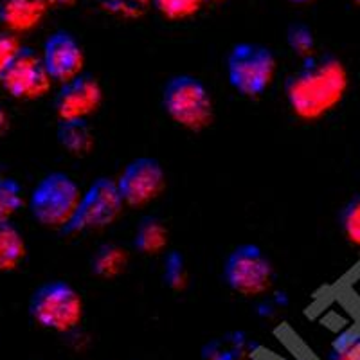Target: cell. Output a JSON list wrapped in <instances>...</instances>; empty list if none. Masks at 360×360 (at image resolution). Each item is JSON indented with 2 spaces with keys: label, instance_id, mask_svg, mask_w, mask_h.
I'll use <instances>...</instances> for the list:
<instances>
[{
  "label": "cell",
  "instance_id": "1",
  "mask_svg": "<svg viewBox=\"0 0 360 360\" xmlns=\"http://www.w3.org/2000/svg\"><path fill=\"white\" fill-rule=\"evenodd\" d=\"M348 70L333 56H310L301 69L288 76L285 98L292 114L301 121H319L348 92Z\"/></svg>",
  "mask_w": 360,
  "mask_h": 360
},
{
  "label": "cell",
  "instance_id": "2",
  "mask_svg": "<svg viewBox=\"0 0 360 360\" xmlns=\"http://www.w3.org/2000/svg\"><path fill=\"white\" fill-rule=\"evenodd\" d=\"M162 108L173 123L189 131H202L213 123V96L202 79L176 74L162 89Z\"/></svg>",
  "mask_w": 360,
  "mask_h": 360
},
{
  "label": "cell",
  "instance_id": "3",
  "mask_svg": "<svg viewBox=\"0 0 360 360\" xmlns=\"http://www.w3.org/2000/svg\"><path fill=\"white\" fill-rule=\"evenodd\" d=\"M29 315L45 330L67 333L83 319L82 294L62 279L47 281L29 299Z\"/></svg>",
  "mask_w": 360,
  "mask_h": 360
},
{
  "label": "cell",
  "instance_id": "4",
  "mask_svg": "<svg viewBox=\"0 0 360 360\" xmlns=\"http://www.w3.org/2000/svg\"><path fill=\"white\" fill-rule=\"evenodd\" d=\"M79 198L82 189L72 176L63 172L47 173L29 195V213L44 227L63 229Z\"/></svg>",
  "mask_w": 360,
  "mask_h": 360
},
{
  "label": "cell",
  "instance_id": "5",
  "mask_svg": "<svg viewBox=\"0 0 360 360\" xmlns=\"http://www.w3.org/2000/svg\"><path fill=\"white\" fill-rule=\"evenodd\" d=\"M227 78L238 94L259 98L274 83V53L259 44H236L227 56Z\"/></svg>",
  "mask_w": 360,
  "mask_h": 360
},
{
  "label": "cell",
  "instance_id": "6",
  "mask_svg": "<svg viewBox=\"0 0 360 360\" xmlns=\"http://www.w3.org/2000/svg\"><path fill=\"white\" fill-rule=\"evenodd\" d=\"M221 278L233 292L254 297L269 290L274 279V269L262 247L256 243H242L225 258Z\"/></svg>",
  "mask_w": 360,
  "mask_h": 360
},
{
  "label": "cell",
  "instance_id": "7",
  "mask_svg": "<svg viewBox=\"0 0 360 360\" xmlns=\"http://www.w3.org/2000/svg\"><path fill=\"white\" fill-rule=\"evenodd\" d=\"M123 205L115 180L99 176L85 189V193H82L76 211L62 233L72 236L86 231L103 229L119 217Z\"/></svg>",
  "mask_w": 360,
  "mask_h": 360
},
{
  "label": "cell",
  "instance_id": "8",
  "mask_svg": "<svg viewBox=\"0 0 360 360\" xmlns=\"http://www.w3.org/2000/svg\"><path fill=\"white\" fill-rule=\"evenodd\" d=\"M51 83L53 79L41 63L40 54L24 45L0 74V85L15 99L44 98L51 90Z\"/></svg>",
  "mask_w": 360,
  "mask_h": 360
},
{
  "label": "cell",
  "instance_id": "9",
  "mask_svg": "<svg viewBox=\"0 0 360 360\" xmlns=\"http://www.w3.org/2000/svg\"><path fill=\"white\" fill-rule=\"evenodd\" d=\"M115 186L123 204L141 207L159 198L166 186V173L153 157H137L124 166Z\"/></svg>",
  "mask_w": 360,
  "mask_h": 360
},
{
  "label": "cell",
  "instance_id": "10",
  "mask_svg": "<svg viewBox=\"0 0 360 360\" xmlns=\"http://www.w3.org/2000/svg\"><path fill=\"white\" fill-rule=\"evenodd\" d=\"M103 89L90 74H79L70 82L62 83L54 98V112L60 121H82L96 114L101 107Z\"/></svg>",
  "mask_w": 360,
  "mask_h": 360
},
{
  "label": "cell",
  "instance_id": "11",
  "mask_svg": "<svg viewBox=\"0 0 360 360\" xmlns=\"http://www.w3.org/2000/svg\"><path fill=\"white\" fill-rule=\"evenodd\" d=\"M40 56L49 78L58 83H67L79 76L85 65L82 44L69 31H56L51 34L45 40Z\"/></svg>",
  "mask_w": 360,
  "mask_h": 360
},
{
  "label": "cell",
  "instance_id": "12",
  "mask_svg": "<svg viewBox=\"0 0 360 360\" xmlns=\"http://www.w3.org/2000/svg\"><path fill=\"white\" fill-rule=\"evenodd\" d=\"M47 8L45 0H2L0 22L13 33H24L40 24Z\"/></svg>",
  "mask_w": 360,
  "mask_h": 360
},
{
  "label": "cell",
  "instance_id": "13",
  "mask_svg": "<svg viewBox=\"0 0 360 360\" xmlns=\"http://www.w3.org/2000/svg\"><path fill=\"white\" fill-rule=\"evenodd\" d=\"M27 247L22 231L11 220H0V272L15 270L25 258Z\"/></svg>",
  "mask_w": 360,
  "mask_h": 360
},
{
  "label": "cell",
  "instance_id": "14",
  "mask_svg": "<svg viewBox=\"0 0 360 360\" xmlns=\"http://www.w3.org/2000/svg\"><path fill=\"white\" fill-rule=\"evenodd\" d=\"M58 143L70 155H86L94 146V131L89 121H60L56 131Z\"/></svg>",
  "mask_w": 360,
  "mask_h": 360
},
{
  "label": "cell",
  "instance_id": "15",
  "mask_svg": "<svg viewBox=\"0 0 360 360\" xmlns=\"http://www.w3.org/2000/svg\"><path fill=\"white\" fill-rule=\"evenodd\" d=\"M168 243V229L162 220L155 217H146L141 220L135 231L134 245L143 254H159Z\"/></svg>",
  "mask_w": 360,
  "mask_h": 360
},
{
  "label": "cell",
  "instance_id": "16",
  "mask_svg": "<svg viewBox=\"0 0 360 360\" xmlns=\"http://www.w3.org/2000/svg\"><path fill=\"white\" fill-rule=\"evenodd\" d=\"M128 263L127 250L114 243H105L96 250L92 258V272L99 278L110 279L119 276Z\"/></svg>",
  "mask_w": 360,
  "mask_h": 360
},
{
  "label": "cell",
  "instance_id": "17",
  "mask_svg": "<svg viewBox=\"0 0 360 360\" xmlns=\"http://www.w3.org/2000/svg\"><path fill=\"white\" fill-rule=\"evenodd\" d=\"M24 205V189L17 179L0 175V220H11Z\"/></svg>",
  "mask_w": 360,
  "mask_h": 360
},
{
  "label": "cell",
  "instance_id": "18",
  "mask_svg": "<svg viewBox=\"0 0 360 360\" xmlns=\"http://www.w3.org/2000/svg\"><path fill=\"white\" fill-rule=\"evenodd\" d=\"M162 279L166 287L172 290H182L188 283V266H186L184 256L176 250H169L164 256Z\"/></svg>",
  "mask_w": 360,
  "mask_h": 360
},
{
  "label": "cell",
  "instance_id": "19",
  "mask_svg": "<svg viewBox=\"0 0 360 360\" xmlns=\"http://www.w3.org/2000/svg\"><path fill=\"white\" fill-rule=\"evenodd\" d=\"M205 0H152V6L169 20H184L200 11Z\"/></svg>",
  "mask_w": 360,
  "mask_h": 360
},
{
  "label": "cell",
  "instance_id": "20",
  "mask_svg": "<svg viewBox=\"0 0 360 360\" xmlns=\"http://www.w3.org/2000/svg\"><path fill=\"white\" fill-rule=\"evenodd\" d=\"M340 229L352 245L360 247V193L344 205L340 213Z\"/></svg>",
  "mask_w": 360,
  "mask_h": 360
},
{
  "label": "cell",
  "instance_id": "21",
  "mask_svg": "<svg viewBox=\"0 0 360 360\" xmlns=\"http://www.w3.org/2000/svg\"><path fill=\"white\" fill-rule=\"evenodd\" d=\"M287 44L297 56L310 58L314 56L315 49V38L311 29L304 24H294L288 27L287 33Z\"/></svg>",
  "mask_w": 360,
  "mask_h": 360
},
{
  "label": "cell",
  "instance_id": "22",
  "mask_svg": "<svg viewBox=\"0 0 360 360\" xmlns=\"http://www.w3.org/2000/svg\"><path fill=\"white\" fill-rule=\"evenodd\" d=\"M330 360H360V333L344 332L333 340Z\"/></svg>",
  "mask_w": 360,
  "mask_h": 360
},
{
  "label": "cell",
  "instance_id": "23",
  "mask_svg": "<svg viewBox=\"0 0 360 360\" xmlns=\"http://www.w3.org/2000/svg\"><path fill=\"white\" fill-rule=\"evenodd\" d=\"M99 4L105 11L117 17L137 18L146 11L152 0H99Z\"/></svg>",
  "mask_w": 360,
  "mask_h": 360
},
{
  "label": "cell",
  "instance_id": "24",
  "mask_svg": "<svg viewBox=\"0 0 360 360\" xmlns=\"http://www.w3.org/2000/svg\"><path fill=\"white\" fill-rule=\"evenodd\" d=\"M22 45L17 40V37L11 33H0V74L4 70V67L8 65V62L15 56Z\"/></svg>",
  "mask_w": 360,
  "mask_h": 360
},
{
  "label": "cell",
  "instance_id": "25",
  "mask_svg": "<svg viewBox=\"0 0 360 360\" xmlns=\"http://www.w3.org/2000/svg\"><path fill=\"white\" fill-rule=\"evenodd\" d=\"M8 124H9V117H8V112L4 110V107L0 105V135L4 134L8 130Z\"/></svg>",
  "mask_w": 360,
  "mask_h": 360
},
{
  "label": "cell",
  "instance_id": "26",
  "mask_svg": "<svg viewBox=\"0 0 360 360\" xmlns=\"http://www.w3.org/2000/svg\"><path fill=\"white\" fill-rule=\"evenodd\" d=\"M47 6H54V8H69V6L76 4V0H45Z\"/></svg>",
  "mask_w": 360,
  "mask_h": 360
},
{
  "label": "cell",
  "instance_id": "27",
  "mask_svg": "<svg viewBox=\"0 0 360 360\" xmlns=\"http://www.w3.org/2000/svg\"><path fill=\"white\" fill-rule=\"evenodd\" d=\"M294 4H307V2H311V0H290Z\"/></svg>",
  "mask_w": 360,
  "mask_h": 360
},
{
  "label": "cell",
  "instance_id": "28",
  "mask_svg": "<svg viewBox=\"0 0 360 360\" xmlns=\"http://www.w3.org/2000/svg\"><path fill=\"white\" fill-rule=\"evenodd\" d=\"M205 2H221V0H205Z\"/></svg>",
  "mask_w": 360,
  "mask_h": 360
},
{
  "label": "cell",
  "instance_id": "29",
  "mask_svg": "<svg viewBox=\"0 0 360 360\" xmlns=\"http://www.w3.org/2000/svg\"><path fill=\"white\" fill-rule=\"evenodd\" d=\"M353 2H355V4H359V6H360V0H353Z\"/></svg>",
  "mask_w": 360,
  "mask_h": 360
}]
</instances>
